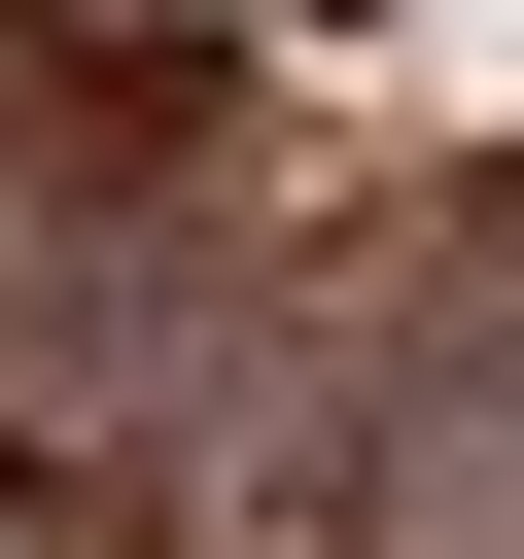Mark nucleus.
Returning <instances> with one entry per match:
<instances>
[{"mask_svg": "<svg viewBox=\"0 0 524 559\" xmlns=\"http://www.w3.org/2000/svg\"><path fill=\"white\" fill-rule=\"evenodd\" d=\"M0 245L70 280L0 419V559H105L210 384L349 454L384 349L524 314V0H0ZM314 559V489H279Z\"/></svg>", "mask_w": 524, "mask_h": 559, "instance_id": "1", "label": "nucleus"}]
</instances>
